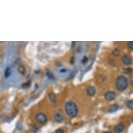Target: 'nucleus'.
<instances>
[{"label": "nucleus", "instance_id": "3", "mask_svg": "<svg viewBox=\"0 0 133 133\" xmlns=\"http://www.w3.org/2000/svg\"><path fill=\"white\" fill-rule=\"evenodd\" d=\"M35 120L37 123H38L39 124H45L47 123L48 121V116H46L45 114L43 113V112H38L37 114H36L35 115Z\"/></svg>", "mask_w": 133, "mask_h": 133}, {"label": "nucleus", "instance_id": "9", "mask_svg": "<svg viewBox=\"0 0 133 133\" xmlns=\"http://www.w3.org/2000/svg\"><path fill=\"white\" fill-rule=\"evenodd\" d=\"M118 109H119V106H118V104H114V105H111L109 107L108 112L109 113H114V112L117 111Z\"/></svg>", "mask_w": 133, "mask_h": 133}, {"label": "nucleus", "instance_id": "21", "mask_svg": "<svg viewBox=\"0 0 133 133\" xmlns=\"http://www.w3.org/2000/svg\"><path fill=\"white\" fill-rule=\"evenodd\" d=\"M66 71H67V70L66 68H62V69L60 70V73H66Z\"/></svg>", "mask_w": 133, "mask_h": 133}, {"label": "nucleus", "instance_id": "24", "mask_svg": "<svg viewBox=\"0 0 133 133\" xmlns=\"http://www.w3.org/2000/svg\"><path fill=\"white\" fill-rule=\"evenodd\" d=\"M132 121H133V118H132Z\"/></svg>", "mask_w": 133, "mask_h": 133}, {"label": "nucleus", "instance_id": "20", "mask_svg": "<svg viewBox=\"0 0 133 133\" xmlns=\"http://www.w3.org/2000/svg\"><path fill=\"white\" fill-rule=\"evenodd\" d=\"M55 133H65V131L62 128H58L55 130Z\"/></svg>", "mask_w": 133, "mask_h": 133}, {"label": "nucleus", "instance_id": "12", "mask_svg": "<svg viewBox=\"0 0 133 133\" xmlns=\"http://www.w3.org/2000/svg\"><path fill=\"white\" fill-rule=\"evenodd\" d=\"M123 71L126 75H130V74L133 73V68H130V67H127V68H124L123 70Z\"/></svg>", "mask_w": 133, "mask_h": 133}, {"label": "nucleus", "instance_id": "5", "mask_svg": "<svg viewBox=\"0 0 133 133\" xmlns=\"http://www.w3.org/2000/svg\"><path fill=\"white\" fill-rule=\"evenodd\" d=\"M121 61H122V62H123L125 65L130 66V65L132 63L133 59H132V58H131L130 56H129V55H128V54H124V55H123V56L121 57Z\"/></svg>", "mask_w": 133, "mask_h": 133}, {"label": "nucleus", "instance_id": "4", "mask_svg": "<svg viewBox=\"0 0 133 133\" xmlns=\"http://www.w3.org/2000/svg\"><path fill=\"white\" fill-rule=\"evenodd\" d=\"M116 93L112 91H108L105 92L104 94V98L107 101H109V102L113 101L116 98Z\"/></svg>", "mask_w": 133, "mask_h": 133}, {"label": "nucleus", "instance_id": "15", "mask_svg": "<svg viewBox=\"0 0 133 133\" xmlns=\"http://www.w3.org/2000/svg\"><path fill=\"white\" fill-rule=\"evenodd\" d=\"M126 107L130 109H133V100H130L126 102Z\"/></svg>", "mask_w": 133, "mask_h": 133}, {"label": "nucleus", "instance_id": "14", "mask_svg": "<svg viewBox=\"0 0 133 133\" xmlns=\"http://www.w3.org/2000/svg\"><path fill=\"white\" fill-rule=\"evenodd\" d=\"M46 75H47V77H48L50 80H55V77H54V75H53V73H52L51 71L48 70V71L46 72Z\"/></svg>", "mask_w": 133, "mask_h": 133}, {"label": "nucleus", "instance_id": "19", "mask_svg": "<svg viewBox=\"0 0 133 133\" xmlns=\"http://www.w3.org/2000/svg\"><path fill=\"white\" fill-rule=\"evenodd\" d=\"M128 48L131 50H133V41H130L128 43Z\"/></svg>", "mask_w": 133, "mask_h": 133}, {"label": "nucleus", "instance_id": "22", "mask_svg": "<svg viewBox=\"0 0 133 133\" xmlns=\"http://www.w3.org/2000/svg\"><path fill=\"white\" fill-rule=\"evenodd\" d=\"M130 84H131V85L133 86V76L131 78V79H130Z\"/></svg>", "mask_w": 133, "mask_h": 133}, {"label": "nucleus", "instance_id": "2", "mask_svg": "<svg viewBox=\"0 0 133 133\" xmlns=\"http://www.w3.org/2000/svg\"><path fill=\"white\" fill-rule=\"evenodd\" d=\"M115 86L117 91L123 92L126 91L128 86V80L126 77L123 75H119L115 82Z\"/></svg>", "mask_w": 133, "mask_h": 133}, {"label": "nucleus", "instance_id": "17", "mask_svg": "<svg viewBox=\"0 0 133 133\" xmlns=\"http://www.w3.org/2000/svg\"><path fill=\"white\" fill-rule=\"evenodd\" d=\"M88 61H89V57L87 56L84 55L81 59V63L82 64H86Z\"/></svg>", "mask_w": 133, "mask_h": 133}, {"label": "nucleus", "instance_id": "23", "mask_svg": "<svg viewBox=\"0 0 133 133\" xmlns=\"http://www.w3.org/2000/svg\"><path fill=\"white\" fill-rule=\"evenodd\" d=\"M112 133L111 132H110V131H106V132H104V133Z\"/></svg>", "mask_w": 133, "mask_h": 133}, {"label": "nucleus", "instance_id": "16", "mask_svg": "<svg viewBox=\"0 0 133 133\" xmlns=\"http://www.w3.org/2000/svg\"><path fill=\"white\" fill-rule=\"evenodd\" d=\"M112 54L115 56H120V50L118 48H115L112 51Z\"/></svg>", "mask_w": 133, "mask_h": 133}, {"label": "nucleus", "instance_id": "6", "mask_svg": "<svg viewBox=\"0 0 133 133\" xmlns=\"http://www.w3.org/2000/svg\"><path fill=\"white\" fill-rule=\"evenodd\" d=\"M54 118L55 121H56L58 123H61V122H63V121L64 119V115L62 112L57 111V112L55 113Z\"/></svg>", "mask_w": 133, "mask_h": 133}, {"label": "nucleus", "instance_id": "13", "mask_svg": "<svg viewBox=\"0 0 133 133\" xmlns=\"http://www.w3.org/2000/svg\"><path fill=\"white\" fill-rule=\"evenodd\" d=\"M18 71H19V73H21L22 75H25V73H26L25 67L23 65H20V66L18 67Z\"/></svg>", "mask_w": 133, "mask_h": 133}, {"label": "nucleus", "instance_id": "11", "mask_svg": "<svg viewBox=\"0 0 133 133\" xmlns=\"http://www.w3.org/2000/svg\"><path fill=\"white\" fill-rule=\"evenodd\" d=\"M11 67H7L5 69V72H4V77L5 78H8L10 77V75H11Z\"/></svg>", "mask_w": 133, "mask_h": 133}, {"label": "nucleus", "instance_id": "8", "mask_svg": "<svg viewBox=\"0 0 133 133\" xmlns=\"http://www.w3.org/2000/svg\"><path fill=\"white\" fill-rule=\"evenodd\" d=\"M126 127L125 125L123 123H119L118 125H116L114 128V131L115 133H122L124 130H125Z\"/></svg>", "mask_w": 133, "mask_h": 133}, {"label": "nucleus", "instance_id": "1", "mask_svg": "<svg viewBox=\"0 0 133 133\" xmlns=\"http://www.w3.org/2000/svg\"><path fill=\"white\" fill-rule=\"evenodd\" d=\"M64 109L66 114L70 118L76 117L78 114V107L75 102L72 100H68L65 103Z\"/></svg>", "mask_w": 133, "mask_h": 133}, {"label": "nucleus", "instance_id": "7", "mask_svg": "<svg viewBox=\"0 0 133 133\" xmlns=\"http://www.w3.org/2000/svg\"><path fill=\"white\" fill-rule=\"evenodd\" d=\"M86 93L89 97H93L96 93V88L93 86H89L86 89Z\"/></svg>", "mask_w": 133, "mask_h": 133}, {"label": "nucleus", "instance_id": "10", "mask_svg": "<svg viewBox=\"0 0 133 133\" xmlns=\"http://www.w3.org/2000/svg\"><path fill=\"white\" fill-rule=\"evenodd\" d=\"M48 98L52 103H55L56 101V96L53 92H50L48 93Z\"/></svg>", "mask_w": 133, "mask_h": 133}, {"label": "nucleus", "instance_id": "18", "mask_svg": "<svg viewBox=\"0 0 133 133\" xmlns=\"http://www.w3.org/2000/svg\"><path fill=\"white\" fill-rule=\"evenodd\" d=\"M30 85H31V82L30 81H27V82H25V83L22 84V87L23 89H27L28 87L30 86Z\"/></svg>", "mask_w": 133, "mask_h": 133}]
</instances>
